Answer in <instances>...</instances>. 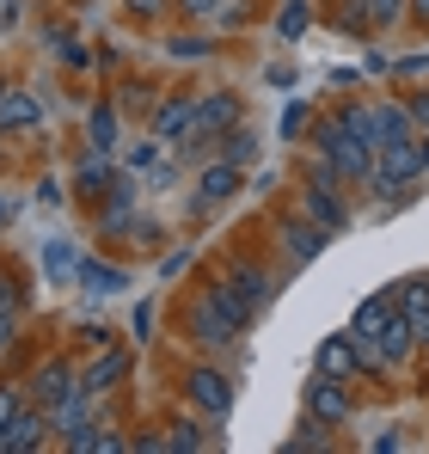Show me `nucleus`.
I'll return each instance as SVG.
<instances>
[{
  "label": "nucleus",
  "instance_id": "f257e3e1",
  "mask_svg": "<svg viewBox=\"0 0 429 454\" xmlns=\"http://www.w3.org/2000/svg\"><path fill=\"white\" fill-rule=\"evenodd\" d=\"M313 148L344 172V184H368V172H374V142H368L362 129H350L344 117H325V123L313 129Z\"/></svg>",
  "mask_w": 429,
  "mask_h": 454
},
{
  "label": "nucleus",
  "instance_id": "f03ea898",
  "mask_svg": "<svg viewBox=\"0 0 429 454\" xmlns=\"http://www.w3.org/2000/svg\"><path fill=\"white\" fill-rule=\"evenodd\" d=\"M338 184H344V172H338V166L319 153V166H313V184L300 191V203H307V215L325 227V233H344V227H350V209H344Z\"/></svg>",
  "mask_w": 429,
  "mask_h": 454
},
{
  "label": "nucleus",
  "instance_id": "7ed1b4c3",
  "mask_svg": "<svg viewBox=\"0 0 429 454\" xmlns=\"http://www.w3.org/2000/svg\"><path fill=\"white\" fill-rule=\"evenodd\" d=\"M191 332H197L209 350H233V344H239V332H246V319L221 301L214 289H203V301L191 307Z\"/></svg>",
  "mask_w": 429,
  "mask_h": 454
},
{
  "label": "nucleus",
  "instance_id": "20e7f679",
  "mask_svg": "<svg viewBox=\"0 0 429 454\" xmlns=\"http://www.w3.org/2000/svg\"><path fill=\"white\" fill-rule=\"evenodd\" d=\"M239 92H203L197 98V129H191V142L184 148H214L227 129H239Z\"/></svg>",
  "mask_w": 429,
  "mask_h": 454
},
{
  "label": "nucleus",
  "instance_id": "39448f33",
  "mask_svg": "<svg viewBox=\"0 0 429 454\" xmlns=\"http://www.w3.org/2000/svg\"><path fill=\"white\" fill-rule=\"evenodd\" d=\"M270 289H277V283H270L264 270H246V264H233V270H227L221 283H214V295L233 307V313H239L246 325H252V313H258V307L270 301Z\"/></svg>",
  "mask_w": 429,
  "mask_h": 454
},
{
  "label": "nucleus",
  "instance_id": "423d86ee",
  "mask_svg": "<svg viewBox=\"0 0 429 454\" xmlns=\"http://www.w3.org/2000/svg\"><path fill=\"white\" fill-rule=\"evenodd\" d=\"M184 393H191V405H197L209 424H227V418H233V380L221 375V369H191V375H184Z\"/></svg>",
  "mask_w": 429,
  "mask_h": 454
},
{
  "label": "nucleus",
  "instance_id": "0eeeda50",
  "mask_svg": "<svg viewBox=\"0 0 429 454\" xmlns=\"http://www.w3.org/2000/svg\"><path fill=\"white\" fill-rule=\"evenodd\" d=\"M350 411H356V399H350V380L338 375H313L307 380V418H319V424H350Z\"/></svg>",
  "mask_w": 429,
  "mask_h": 454
},
{
  "label": "nucleus",
  "instance_id": "6e6552de",
  "mask_svg": "<svg viewBox=\"0 0 429 454\" xmlns=\"http://www.w3.org/2000/svg\"><path fill=\"white\" fill-rule=\"evenodd\" d=\"M191 129H197V98H160L147 111V136H160L166 148H184Z\"/></svg>",
  "mask_w": 429,
  "mask_h": 454
},
{
  "label": "nucleus",
  "instance_id": "1a4fd4ad",
  "mask_svg": "<svg viewBox=\"0 0 429 454\" xmlns=\"http://www.w3.org/2000/svg\"><path fill=\"white\" fill-rule=\"evenodd\" d=\"M405 136H417L411 111H405L399 98H374V105H368V142H374V153L386 148V142H405Z\"/></svg>",
  "mask_w": 429,
  "mask_h": 454
},
{
  "label": "nucleus",
  "instance_id": "9d476101",
  "mask_svg": "<svg viewBox=\"0 0 429 454\" xmlns=\"http://www.w3.org/2000/svg\"><path fill=\"white\" fill-rule=\"evenodd\" d=\"M374 344H380V356H386L393 369L417 350V319L399 307V295H393V307H386V319H380V338H374Z\"/></svg>",
  "mask_w": 429,
  "mask_h": 454
},
{
  "label": "nucleus",
  "instance_id": "9b49d317",
  "mask_svg": "<svg viewBox=\"0 0 429 454\" xmlns=\"http://www.w3.org/2000/svg\"><path fill=\"white\" fill-rule=\"evenodd\" d=\"M50 430H56V424H50V411H43V405H25V411L0 430V454H31Z\"/></svg>",
  "mask_w": 429,
  "mask_h": 454
},
{
  "label": "nucleus",
  "instance_id": "f8f14e48",
  "mask_svg": "<svg viewBox=\"0 0 429 454\" xmlns=\"http://www.w3.org/2000/svg\"><path fill=\"white\" fill-rule=\"evenodd\" d=\"M74 393H80V375H74L68 363H43V369L31 375V405H43V411L68 405Z\"/></svg>",
  "mask_w": 429,
  "mask_h": 454
},
{
  "label": "nucleus",
  "instance_id": "ddd939ff",
  "mask_svg": "<svg viewBox=\"0 0 429 454\" xmlns=\"http://www.w3.org/2000/svg\"><path fill=\"white\" fill-rule=\"evenodd\" d=\"M37 123H43L37 92H25V86H0V129H6V136H31Z\"/></svg>",
  "mask_w": 429,
  "mask_h": 454
},
{
  "label": "nucleus",
  "instance_id": "4468645a",
  "mask_svg": "<svg viewBox=\"0 0 429 454\" xmlns=\"http://www.w3.org/2000/svg\"><path fill=\"white\" fill-rule=\"evenodd\" d=\"M239 184H246V166H233V160L203 166V178H197V209H214V203L239 197Z\"/></svg>",
  "mask_w": 429,
  "mask_h": 454
},
{
  "label": "nucleus",
  "instance_id": "2eb2a0df",
  "mask_svg": "<svg viewBox=\"0 0 429 454\" xmlns=\"http://www.w3.org/2000/svg\"><path fill=\"white\" fill-rule=\"evenodd\" d=\"M325 239H332V233L313 222V215H300V222H283V258H288V264H313V258L325 252Z\"/></svg>",
  "mask_w": 429,
  "mask_h": 454
},
{
  "label": "nucleus",
  "instance_id": "dca6fc26",
  "mask_svg": "<svg viewBox=\"0 0 429 454\" xmlns=\"http://www.w3.org/2000/svg\"><path fill=\"white\" fill-rule=\"evenodd\" d=\"M313 369H319V375H338V380H356V375H362L356 338H350V332H332V338L319 344V356H313Z\"/></svg>",
  "mask_w": 429,
  "mask_h": 454
},
{
  "label": "nucleus",
  "instance_id": "f3484780",
  "mask_svg": "<svg viewBox=\"0 0 429 454\" xmlns=\"http://www.w3.org/2000/svg\"><path fill=\"white\" fill-rule=\"evenodd\" d=\"M92 301H105V295H123L129 289V270H117V264H98V258H80V277H74Z\"/></svg>",
  "mask_w": 429,
  "mask_h": 454
},
{
  "label": "nucleus",
  "instance_id": "a211bd4d",
  "mask_svg": "<svg viewBox=\"0 0 429 454\" xmlns=\"http://www.w3.org/2000/svg\"><path fill=\"white\" fill-rule=\"evenodd\" d=\"M123 375H129V350H111V344H105V356H92V363H86V375H80V393H92V399H98L105 387H117Z\"/></svg>",
  "mask_w": 429,
  "mask_h": 454
},
{
  "label": "nucleus",
  "instance_id": "6ab92c4d",
  "mask_svg": "<svg viewBox=\"0 0 429 454\" xmlns=\"http://www.w3.org/2000/svg\"><path fill=\"white\" fill-rule=\"evenodd\" d=\"M386 307H393V295H368V301L350 313V338H356V344H374V338H380V319H386Z\"/></svg>",
  "mask_w": 429,
  "mask_h": 454
},
{
  "label": "nucleus",
  "instance_id": "aec40b11",
  "mask_svg": "<svg viewBox=\"0 0 429 454\" xmlns=\"http://www.w3.org/2000/svg\"><path fill=\"white\" fill-rule=\"evenodd\" d=\"M214 148H221V160H233V166H258V153H264V142H258V136H252V129L239 123V129H227V136H221Z\"/></svg>",
  "mask_w": 429,
  "mask_h": 454
},
{
  "label": "nucleus",
  "instance_id": "412c9836",
  "mask_svg": "<svg viewBox=\"0 0 429 454\" xmlns=\"http://www.w3.org/2000/svg\"><path fill=\"white\" fill-rule=\"evenodd\" d=\"M86 142H92V153H111L123 136H117V111L111 105H98L92 117H86Z\"/></svg>",
  "mask_w": 429,
  "mask_h": 454
},
{
  "label": "nucleus",
  "instance_id": "4be33fe9",
  "mask_svg": "<svg viewBox=\"0 0 429 454\" xmlns=\"http://www.w3.org/2000/svg\"><path fill=\"white\" fill-rule=\"evenodd\" d=\"M68 449L74 454H117L123 436H111V430H98V424H80V430H68Z\"/></svg>",
  "mask_w": 429,
  "mask_h": 454
},
{
  "label": "nucleus",
  "instance_id": "5701e85b",
  "mask_svg": "<svg viewBox=\"0 0 429 454\" xmlns=\"http://www.w3.org/2000/svg\"><path fill=\"white\" fill-rule=\"evenodd\" d=\"M43 270H50L56 283H68V277H80V252H74L68 239H50V246H43Z\"/></svg>",
  "mask_w": 429,
  "mask_h": 454
},
{
  "label": "nucleus",
  "instance_id": "b1692460",
  "mask_svg": "<svg viewBox=\"0 0 429 454\" xmlns=\"http://www.w3.org/2000/svg\"><path fill=\"white\" fill-rule=\"evenodd\" d=\"M362 12H368V31H393L399 12H411V0H362Z\"/></svg>",
  "mask_w": 429,
  "mask_h": 454
},
{
  "label": "nucleus",
  "instance_id": "393cba45",
  "mask_svg": "<svg viewBox=\"0 0 429 454\" xmlns=\"http://www.w3.org/2000/svg\"><path fill=\"white\" fill-rule=\"evenodd\" d=\"M313 25V6L307 0H283V12H277V37H300Z\"/></svg>",
  "mask_w": 429,
  "mask_h": 454
},
{
  "label": "nucleus",
  "instance_id": "a878e982",
  "mask_svg": "<svg viewBox=\"0 0 429 454\" xmlns=\"http://www.w3.org/2000/svg\"><path fill=\"white\" fill-rule=\"evenodd\" d=\"M166 449H172V454H197V449H203V424H191V418H178V424L166 430Z\"/></svg>",
  "mask_w": 429,
  "mask_h": 454
},
{
  "label": "nucleus",
  "instance_id": "bb28decb",
  "mask_svg": "<svg viewBox=\"0 0 429 454\" xmlns=\"http://www.w3.org/2000/svg\"><path fill=\"white\" fill-rule=\"evenodd\" d=\"M325 430H332V424H319V418H307V424H300V430H294V436H288V449L300 454H313V449H332V436H325Z\"/></svg>",
  "mask_w": 429,
  "mask_h": 454
},
{
  "label": "nucleus",
  "instance_id": "cd10ccee",
  "mask_svg": "<svg viewBox=\"0 0 429 454\" xmlns=\"http://www.w3.org/2000/svg\"><path fill=\"white\" fill-rule=\"evenodd\" d=\"M307 129H313V111H307V105H283V136L288 142H300Z\"/></svg>",
  "mask_w": 429,
  "mask_h": 454
},
{
  "label": "nucleus",
  "instance_id": "c85d7f7f",
  "mask_svg": "<svg viewBox=\"0 0 429 454\" xmlns=\"http://www.w3.org/2000/svg\"><path fill=\"white\" fill-rule=\"evenodd\" d=\"M25 405H31V393H19V387H0V430H6V424H12Z\"/></svg>",
  "mask_w": 429,
  "mask_h": 454
},
{
  "label": "nucleus",
  "instance_id": "c756f323",
  "mask_svg": "<svg viewBox=\"0 0 429 454\" xmlns=\"http://www.w3.org/2000/svg\"><path fill=\"white\" fill-rule=\"evenodd\" d=\"M160 153H166V142H160V136H147V142H136V148H129V166H136V172H147Z\"/></svg>",
  "mask_w": 429,
  "mask_h": 454
},
{
  "label": "nucleus",
  "instance_id": "7c9ffc66",
  "mask_svg": "<svg viewBox=\"0 0 429 454\" xmlns=\"http://www.w3.org/2000/svg\"><path fill=\"white\" fill-rule=\"evenodd\" d=\"M405 111H411V123H417V136H429V86H417V92L405 98Z\"/></svg>",
  "mask_w": 429,
  "mask_h": 454
},
{
  "label": "nucleus",
  "instance_id": "2f4dec72",
  "mask_svg": "<svg viewBox=\"0 0 429 454\" xmlns=\"http://www.w3.org/2000/svg\"><path fill=\"white\" fill-rule=\"evenodd\" d=\"M12 332H19V319H12V307H0V356L12 350Z\"/></svg>",
  "mask_w": 429,
  "mask_h": 454
},
{
  "label": "nucleus",
  "instance_id": "473e14b6",
  "mask_svg": "<svg viewBox=\"0 0 429 454\" xmlns=\"http://www.w3.org/2000/svg\"><path fill=\"white\" fill-rule=\"evenodd\" d=\"M129 325H136V338H142V344H147V338H153V307H136V319H129Z\"/></svg>",
  "mask_w": 429,
  "mask_h": 454
},
{
  "label": "nucleus",
  "instance_id": "72a5a7b5",
  "mask_svg": "<svg viewBox=\"0 0 429 454\" xmlns=\"http://www.w3.org/2000/svg\"><path fill=\"white\" fill-rule=\"evenodd\" d=\"M368 449H374V454H393V449H405V436H399V430H386V436H374Z\"/></svg>",
  "mask_w": 429,
  "mask_h": 454
},
{
  "label": "nucleus",
  "instance_id": "f704fd0d",
  "mask_svg": "<svg viewBox=\"0 0 429 454\" xmlns=\"http://www.w3.org/2000/svg\"><path fill=\"white\" fill-rule=\"evenodd\" d=\"M123 6H129L136 19H153V12H166V0H123Z\"/></svg>",
  "mask_w": 429,
  "mask_h": 454
},
{
  "label": "nucleus",
  "instance_id": "c9c22d12",
  "mask_svg": "<svg viewBox=\"0 0 429 454\" xmlns=\"http://www.w3.org/2000/svg\"><path fill=\"white\" fill-rule=\"evenodd\" d=\"M172 56H209V43H197V37H178V43H172Z\"/></svg>",
  "mask_w": 429,
  "mask_h": 454
},
{
  "label": "nucleus",
  "instance_id": "e433bc0d",
  "mask_svg": "<svg viewBox=\"0 0 429 454\" xmlns=\"http://www.w3.org/2000/svg\"><path fill=\"white\" fill-rule=\"evenodd\" d=\"M178 6H184L191 19H209V12H214V6H221V0H178Z\"/></svg>",
  "mask_w": 429,
  "mask_h": 454
},
{
  "label": "nucleus",
  "instance_id": "4c0bfd02",
  "mask_svg": "<svg viewBox=\"0 0 429 454\" xmlns=\"http://www.w3.org/2000/svg\"><path fill=\"white\" fill-rule=\"evenodd\" d=\"M0 307H12V277L0 270Z\"/></svg>",
  "mask_w": 429,
  "mask_h": 454
},
{
  "label": "nucleus",
  "instance_id": "58836bf2",
  "mask_svg": "<svg viewBox=\"0 0 429 454\" xmlns=\"http://www.w3.org/2000/svg\"><path fill=\"white\" fill-rule=\"evenodd\" d=\"M411 19H417V25H429V0H411Z\"/></svg>",
  "mask_w": 429,
  "mask_h": 454
},
{
  "label": "nucleus",
  "instance_id": "ea45409f",
  "mask_svg": "<svg viewBox=\"0 0 429 454\" xmlns=\"http://www.w3.org/2000/svg\"><path fill=\"white\" fill-rule=\"evenodd\" d=\"M417 153H424V178H429V136H417Z\"/></svg>",
  "mask_w": 429,
  "mask_h": 454
},
{
  "label": "nucleus",
  "instance_id": "a19ab883",
  "mask_svg": "<svg viewBox=\"0 0 429 454\" xmlns=\"http://www.w3.org/2000/svg\"><path fill=\"white\" fill-rule=\"evenodd\" d=\"M0 136H6V129H0ZM0 153H6V142H0Z\"/></svg>",
  "mask_w": 429,
  "mask_h": 454
},
{
  "label": "nucleus",
  "instance_id": "79ce46f5",
  "mask_svg": "<svg viewBox=\"0 0 429 454\" xmlns=\"http://www.w3.org/2000/svg\"><path fill=\"white\" fill-rule=\"evenodd\" d=\"M0 215H6V203H0Z\"/></svg>",
  "mask_w": 429,
  "mask_h": 454
}]
</instances>
